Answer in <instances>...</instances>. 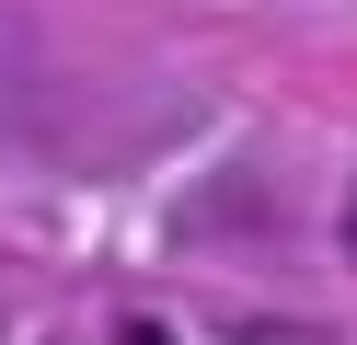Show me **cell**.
Masks as SVG:
<instances>
[{
    "mask_svg": "<svg viewBox=\"0 0 357 345\" xmlns=\"http://www.w3.org/2000/svg\"><path fill=\"white\" fill-rule=\"evenodd\" d=\"M231 345H334V334H311V322H242Z\"/></svg>",
    "mask_w": 357,
    "mask_h": 345,
    "instance_id": "1",
    "label": "cell"
},
{
    "mask_svg": "<svg viewBox=\"0 0 357 345\" xmlns=\"http://www.w3.org/2000/svg\"><path fill=\"white\" fill-rule=\"evenodd\" d=\"M127 345H173V334H127Z\"/></svg>",
    "mask_w": 357,
    "mask_h": 345,
    "instance_id": "2",
    "label": "cell"
}]
</instances>
